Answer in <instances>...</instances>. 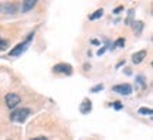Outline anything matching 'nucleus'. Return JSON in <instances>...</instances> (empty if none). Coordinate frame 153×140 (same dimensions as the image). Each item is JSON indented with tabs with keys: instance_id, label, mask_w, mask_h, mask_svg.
<instances>
[{
	"instance_id": "nucleus-1",
	"label": "nucleus",
	"mask_w": 153,
	"mask_h": 140,
	"mask_svg": "<svg viewBox=\"0 0 153 140\" xmlns=\"http://www.w3.org/2000/svg\"><path fill=\"white\" fill-rule=\"evenodd\" d=\"M28 115H30V109L24 108V109H19V110H14V112L10 115V119L13 122H17V123H22L24 122L26 119L28 118Z\"/></svg>"
},
{
	"instance_id": "nucleus-2",
	"label": "nucleus",
	"mask_w": 153,
	"mask_h": 140,
	"mask_svg": "<svg viewBox=\"0 0 153 140\" xmlns=\"http://www.w3.org/2000/svg\"><path fill=\"white\" fill-rule=\"evenodd\" d=\"M33 36H34V34L31 33V34H30V36L27 37V40L24 41V43L17 44L16 47H14V48H13V50L10 51V57H17V55L23 54V53L26 51V48L28 47V44H30V41H31V38H33Z\"/></svg>"
},
{
	"instance_id": "nucleus-3",
	"label": "nucleus",
	"mask_w": 153,
	"mask_h": 140,
	"mask_svg": "<svg viewBox=\"0 0 153 140\" xmlns=\"http://www.w3.org/2000/svg\"><path fill=\"white\" fill-rule=\"evenodd\" d=\"M4 101H6V105L9 106L10 109H14L20 103V96L17 95V93H7L4 98Z\"/></svg>"
},
{
	"instance_id": "nucleus-4",
	"label": "nucleus",
	"mask_w": 153,
	"mask_h": 140,
	"mask_svg": "<svg viewBox=\"0 0 153 140\" xmlns=\"http://www.w3.org/2000/svg\"><path fill=\"white\" fill-rule=\"evenodd\" d=\"M112 91H115L116 93L120 95H131L132 93V86L129 84H122V85H115L112 88Z\"/></svg>"
},
{
	"instance_id": "nucleus-5",
	"label": "nucleus",
	"mask_w": 153,
	"mask_h": 140,
	"mask_svg": "<svg viewBox=\"0 0 153 140\" xmlns=\"http://www.w3.org/2000/svg\"><path fill=\"white\" fill-rule=\"evenodd\" d=\"M54 72L57 74H65V75H71L72 74V68L71 65L68 64H58L54 67Z\"/></svg>"
},
{
	"instance_id": "nucleus-6",
	"label": "nucleus",
	"mask_w": 153,
	"mask_h": 140,
	"mask_svg": "<svg viewBox=\"0 0 153 140\" xmlns=\"http://www.w3.org/2000/svg\"><path fill=\"white\" fill-rule=\"evenodd\" d=\"M1 11L3 13H16L17 4L16 3H1Z\"/></svg>"
},
{
	"instance_id": "nucleus-7",
	"label": "nucleus",
	"mask_w": 153,
	"mask_h": 140,
	"mask_svg": "<svg viewBox=\"0 0 153 140\" xmlns=\"http://www.w3.org/2000/svg\"><path fill=\"white\" fill-rule=\"evenodd\" d=\"M91 109H92V103H91V101L84 99V101H82V103H81V106H79V110H81V113L87 115V113L91 112Z\"/></svg>"
},
{
	"instance_id": "nucleus-8",
	"label": "nucleus",
	"mask_w": 153,
	"mask_h": 140,
	"mask_svg": "<svg viewBox=\"0 0 153 140\" xmlns=\"http://www.w3.org/2000/svg\"><path fill=\"white\" fill-rule=\"evenodd\" d=\"M145 57H146V51H145V50H142V51H137V53H135V54H133L132 61H133V64H140L143 59H145Z\"/></svg>"
},
{
	"instance_id": "nucleus-9",
	"label": "nucleus",
	"mask_w": 153,
	"mask_h": 140,
	"mask_svg": "<svg viewBox=\"0 0 153 140\" xmlns=\"http://www.w3.org/2000/svg\"><path fill=\"white\" fill-rule=\"evenodd\" d=\"M37 4V1L36 0H26V1H23V4H22V10L26 13V11L28 10H31L34 6Z\"/></svg>"
},
{
	"instance_id": "nucleus-10",
	"label": "nucleus",
	"mask_w": 153,
	"mask_h": 140,
	"mask_svg": "<svg viewBox=\"0 0 153 140\" xmlns=\"http://www.w3.org/2000/svg\"><path fill=\"white\" fill-rule=\"evenodd\" d=\"M102 14H104V10H102V9H99V10H97L94 14L89 16V20H97V19H99V17H102Z\"/></svg>"
},
{
	"instance_id": "nucleus-11",
	"label": "nucleus",
	"mask_w": 153,
	"mask_h": 140,
	"mask_svg": "<svg viewBox=\"0 0 153 140\" xmlns=\"http://www.w3.org/2000/svg\"><path fill=\"white\" fill-rule=\"evenodd\" d=\"M142 27H143V23L142 21H133V30H135V33H139L142 31Z\"/></svg>"
},
{
	"instance_id": "nucleus-12",
	"label": "nucleus",
	"mask_w": 153,
	"mask_h": 140,
	"mask_svg": "<svg viewBox=\"0 0 153 140\" xmlns=\"http://www.w3.org/2000/svg\"><path fill=\"white\" fill-rule=\"evenodd\" d=\"M139 113H140V115H152V109L150 108H140L139 109Z\"/></svg>"
},
{
	"instance_id": "nucleus-13",
	"label": "nucleus",
	"mask_w": 153,
	"mask_h": 140,
	"mask_svg": "<svg viewBox=\"0 0 153 140\" xmlns=\"http://www.w3.org/2000/svg\"><path fill=\"white\" fill-rule=\"evenodd\" d=\"M114 45L115 47H123V45H125V38H118V40L115 41Z\"/></svg>"
},
{
	"instance_id": "nucleus-14",
	"label": "nucleus",
	"mask_w": 153,
	"mask_h": 140,
	"mask_svg": "<svg viewBox=\"0 0 153 140\" xmlns=\"http://www.w3.org/2000/svg\"><path fill=\"white\" fill-rule=\"evenodd\" d=\"M102 89H104V85H102V84H99V85L94 86L92 89H91V92H99V91H102Z\"/></svg>"
},
{
	"instance_id": "nucleus-15",
	"label": "nucleus",
	"mask_w": 153,
	"mask_h": 140,
	"mask_svg": "<svg viewBox=\"0 0 153 140\" xmlns=\"http://www.w3.org/2000/svg\"><path fill=\"white\" fill-rule=\"evenodd\" d=\"M6 47H7V41H4V40H0V51L6 50Z\"/></svg>"
},
{
	"instance_id": "nucleus-16",
	"label": "nucleus",
	"mask_w": 153,
	"mask_h": 140,
	"mask_svg": "<svg viewBox=\"0 0 153 140\" xmlns=\"http://www.w3.org/2000/svg\"><path fill=\"white\" fill-rule=\"evenodd\" d=\"M114 108L116 109V110H119V109H122V105H120V103H114Z\"/></svg>"
},
{
	"instance_id": "nucleus-17",
	"label": "nucleus",
	"mask_w": 153,
	"mask_h": 140,
	"mask_svg": "<svg viewBox=\"0 0 153 140\" xmlns=\"http://www.w3.org/2000/svg\"><path fill=\"white\" fill-rule=\"evenodd\" d=\"M122 10H123V7H118V9H115L114 13H115V14H118V13H120Z\"/></svg>"
},
{
	"instance_id": "nucleus-18",
	"label": "nucleus",
	"mask_w": 153,
	"mask_h": 140,
	"mask_svg": "<svg viewBox=\"0 0 153 140\" xmlns=\"http://www.w3.org/2000/svg\"><path fill=\"white\" fill-rule=\"evenodd\" d=\"M105 51H106V47H104V48H101V50H99V51H98V55H101V54H104Z\"/></svg>"
},
{
	"instance_id": "nucleus-19",
	"label": "nucleus",
	"mask_w": 153,
	"mask_h": 140,
	"mask_svg": "<svg viewBox=\"0 0 153 140\" xmlns=\"http://www.w3.org/2000/svg\"><path fill=\"white\" fill-rule=\"evenodd\" d=\"M31 140H47V137H44V136H40V137H36V139H31Z\"/></svg>"
},
{
	"instance_id": "nucleus-20",
	"label": "nucleus",
	"mask_w": 153,
	"mask_h": 140,
	"mask_svg": "<svg viewBox=\"0 0 153 140\" xmlns=\"http://www.w3.org/2000/svg\"><path fill=\"white\" fill-rule=\"evenodd\" d=\"M0 11H1V3H0Z\"/></svg>"
},
{
	"instance_id": "nucleus-21",
	"label": "nucleus",
	"mask_w": 153,
	"mask_h": 140,
	"mask_svg": "<svg viewBox=\"0 0 153 140\" xmlns=\"http://www.w3.org/2000/svg\"><path fill=\"white\" fill-rule=\"evenodd\" d=\"M7 140H11V139H7Z\"/></svg>"
}]
</instances>
